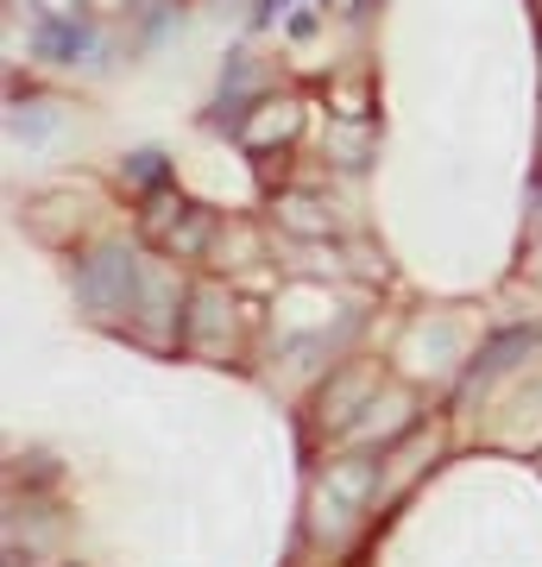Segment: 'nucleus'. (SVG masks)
<instances>
[{"label":"nucleus","mask_w":542,"mask_h":567,"mask_svg":"<svg viewBox=\"0 0 542 567\" xmlns=\"http://www.w3.org/2000/svg\"><path fill=\"white\" fill-rule=\"evenodd\" d=\"M278 215H284V227H290V234H309V240H316V234H328L316 196H278Z\"/></svg>","instance_id":"nucleus-5"},{"label":"nucleus","mask_w":542,"mask_h":567,"mask_svg":"<svg viewBox=\"0 0 542 567\" xmlns=\"http://www.w3.org/2000/svg\"><path fill=\"white\" fill-rule=\"evenodd\" d=\"M126 164H133V177H140V183H158V177H164V171H158V164H164L158 152H140V158H126Z\"/></svg>","instance_id":"nucleus-7"},{"label":"nucleus","mask_w":542,"mask_h":567,"mask_svg":"<svg viewBox=\"0 0 542 567\" xmlns=\"http://www.w3.org/2000/svg\"><path fill=\"white\" fill-rule=\"evenodd\" d=\"M530 347H536V328H504L499 341H492V347L480 353V360H473V379H467V385H485V379L511 372V360H523Z\"/></svg>","instance_id":"nucleus-3"},{"label":"nucleus","mask_w":542,"mask_h":567,"mask_svg":"<svg viewBox=\"0 0 542 567\" xmlns=\"http://www.w3.org/2000/svg\"><path fill=\"white\" fill-rule=\"evenodd\" d=\"M82 51H95V32H89L82 20H44V25H39V58L76 63Z\"/></svg>","instance_id":"nucleus-4"},{"label":"nucleus","mask_w":542,"mask_h":567,"mask_svg":"<svg viewBox=\"0 0 542 567\" xmlns=\"http://www.w3.org/2000/svg\"><path fill=\"white\" fill-rule=\"evenodd\" d=\"M44 7V20H76L82 13V0H39Z\"/></svg>","instance_id":"nucleus-8"},{"label":"nucleus","mask_w":542,"mask_h":567,"mask_svg":"<svg viewBox=\"0 0 542 567\" xmlns=\"http://www.w3.org/2000/svg\"><path fill=\"white\" fill-rule=\"evenodd\" d=\"M140 290H145V265L126 246H89L76 259V303L89 316H126L133 322Z\"/></svg>","instance_id":"nucleus-1"},{"label":"nucleus","mask_w":542,"mask_h":567,"mask_svg":"<svg viewBox=\"0 0 542 567\" xmlns=\"http://www.w3.org/2000/svg\"><path fill=\"white\" fill-rule=\"evenodd\" d=\"M58 133V107H13V140H51Z\"/></svg>","instance_id":"nucleus-6"},{"label":"nucleus","mask_w":542,"mask_h":567,"mask_svg":"<svg viewBox=\"0 0 542 567\" xmlns=\"http://www.w3.org/2000/svg\"><path fill=\"white\" fill-rule=\"evenodd\" d=\"M372 498H379V466L372 461H335L321 473V492H316L321 511H366Z\"/></svg>","instance_id":"nucleus-2"}]
</instances>
